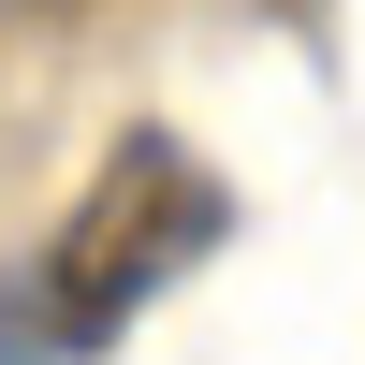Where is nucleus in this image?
Here are the masks:
<instances>
[{
    "label": "nucleus",
    "instance_id": "2",
    "mask_svg": "<svg viewBox=\"0 0 365 365\" xmlns=\"http://www.w3.org/2000/svg\"><path fill=\"white\" fill-rule=\"evenodd\" d=\"M0 365H73V351H58V307H44V278H29V263L0 278Z\"/></svg>",
    "mask_w": 365,
    "mask_h": 365
},
{
    "label": "nucleus",
    "instance_id": "1",
    "mask_svg": "<svg viewBox=\"0 0 365 365\" xmlns=\"http://www.w3.org/2000/svg\"><path fill=\"white\" fill-rule=\"evenodd\" d=\"M220 234H234V190H220L175 132H132V146L103 161V190L73 205V234L29 249V278H44V307H58V351L88 365L103 336H132V322L220 249Z\"/></svg>",
    "mask_w": 365,
    "mask_h": 365
}]
</instances>
